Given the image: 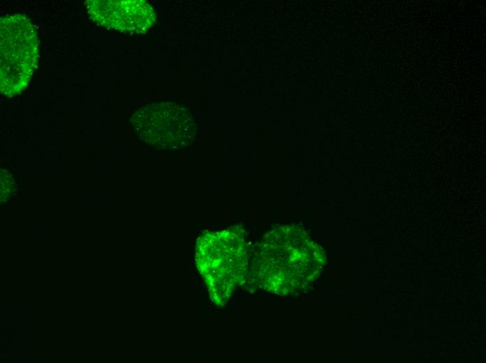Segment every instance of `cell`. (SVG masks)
<instances>
[{
    "mask_svg": "<svg viewBox=\"0 0 486 363\" xmlns=\"http://www.w3.org/2000/svg\"><path fill=\"white\" fill-rule=\"evenodd\" d=\"M246 244L243 235L233 230L207 232L197 241L196 260L210 297L224 304L245 276Z\"/></svg>",
    "mask_w": 486,
    "mask_h": 363,
    "instance_id": "obj_1",
    "label": "cell"
},
{
    "mask_svg": "<svg viewBox=\"0 0 486 363\" xmlns=\"http://www.w3.org/2000/svg\"><path fill=\"white\" fill-rule=\"evenodd\" d=\"M279 253L266 238L260 242L251 261L256 281L267 291L288 295L308 287L318 276L319 255L308 246L288 249Z\"/></svg>",
    "mask_w": 486,
    "mask_h": 363,
    "instance_id": "obj_2",
    "label": "cell"
},
{
    "mask_svg": "<svg viewBox=\"0 0 486 363\" xmlns=\"http://www.w3.org/2000/svg\"><path fill=\"white\" fill-rule=\"evenodd\" d=\"M38 38L32 22L21 14L0 22V89L11 96L23 91L36 68Z\"/></svg>",
    "mask_w": 486,
    "mask_h": 363,
    "instance_id": "obj_3",
    "label": "cell"
},
{
    "mask_svg": "<svg viewBox=\"0 0 486 363\" xmlns=\"http://www.w3.org/2000/svg\"><path fill=\"white\" fill-rule=\"evenodd\" d=\"M138 138L160 149L176 150L190 145L196 135L191 111L175 103H152L137 110L131 119Z\"/></svg>",
    "mask_w": 486,
    "mask_h": 363,
    "instance_id": "obj_4",
    "label": "cell"
},
{
    "mask_svg": "<svg viewBox=\"0 0 486 363\" xmlns=\"http://www.w3.org/2000/svg\"><path fill=\"white\" fill-rule=\"evenodd\" d=\"M84 5L94 22L123 32L143 33L156 21L153 7L143 0H88Z\"/></svg>",
    "mask_w": 486,
    "mask_h": 363,
    "instance_id": "obj_5",
    "label": "cell"
}]
</instances>
